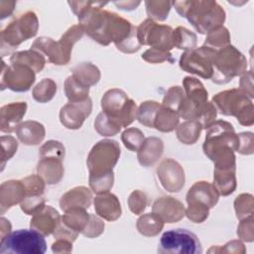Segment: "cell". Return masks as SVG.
I'll list each match as a JSON object with an SVG mask.
<instances>
[{"label": "cell", "instance_id": "1", "mask_svg": "<svg viewBox=\"0 0 254 254\" xmlns=\"http://www.w3.org/2000/svg\"><path fill=\"white\" fill-rule=\"evenodd\" d=\"M106 3L90 2L77 16L79 25L95 42L107 46L114 43L116 48L126 54L140 50L137 40V28L119 15L101 10Z\"/></svg>", "mask_w": 254, "mask_h": 254}, {"label": "cell", "instance_id": "2", "mask_svg": "<svg viewBox=\"0 0 254 254\" xmlns=\"http://www.w3.org/2000/svg\"><path fill=\"white\" fill-rule=\"evenodd\" d=\"M120 157L119 144L114 140L104 139L97 142L90 150L86 165L89 171V187L97 194L109 191L113 187V168Z\"/></svg>", "mask_w": 254, "mask_h": 254}, {"label": "cell", "instance_id": "3", "mask_svg": "<svg viewBox=\"0 0 254 254\" xmlns=\"http://www.w3.org/2000/svg\"><path fill=\"white\" fill-rule=\"evenodd\" d=\"M211 103L220 114L236 117L243 126H251L254 123L252 100L239 88L224 90L215 94Z\"/></svg>", "mask_w": 254, "mask_h": 254}, {"label": "cell", "instance_id": "4", "mask_svg": "<svg viewBox=\"0 0 254 254\" xmlns=\"http://www.w3.org/2000/svg\"><path fill=\"white\" fill-rule=\"evenodd\" d=\"M188 6L177 11L181 17H186L200 34H207L224 23L225 12L216 2L189 1Z\"/></svg>", "mask_w": 254, "mask_h": 254}, {"label": "cell", "instance_id": "5", "mask_svg": "<svg viewBox=\"0 0 254 254\" xmlns=\"http://www.w3.org/2000/svg\"><path fill=\"white\" fill-rule=\"evenodd\" d=\"M247 69V60L234 46L228 45L215 51L212 61L211 80L217 84H225L233 77L242 75Z\"/></svg>", "mask_w": 254, "mask_h": 254}, {"label": "cell", "instance_id": "6", "mask_svg": "<svg viewBox=\"0 0 254 254\" xmlns=\"http://www.w3.org/2000/svg\"><path fill=\"white\" fill-rule=\"evenodd\" d=\"M101 108L102 112L121 128L127 127L136 118L135 101L119 88H111L104 93L101 98Z\"/></svg>", "mask_w": 254, "mask_h": 254}, {"label": "cell", "instance_id": "7", "mask_svg": "<svg viewBox=\"0 0 254 254\" xmlns=\"http://www.w3.org/2000/svg\"><path fill=\"white\" fill-rule=\"evenodd\" d=\"M46 250L44 236L34 229L9 232L0 241L1 254H44Z\"/></svg>", "mask_w": 254, "mask_h": 254}, {"label": "cell", "instance_id": "8", "mask_svg": "<svg viewBox=\"0 0 254 254\" xmlns=\"http://www.w3.org/2000/svg\"><path fill=\"white\" fill-rule=\"evenodd\" d=\"M185 96L178 109L180 117L187 121H199L200 117L208 107V93L203 84L196 78L186 76L183 80Z\"/></svg>", "mask_w": 254, "mask_h": 254}, {"label": "cell", "instance_id": "9", "mask_svg": "<svg viewBox=\"0 0 254 254\" xmlns=\"http://www.w3.org/2000/svg\"><path fill=\"white\" fill-rule=\"evenodd\" d=\"M40 160L37 165L38 175L48 185H56L63 179L64 170L63 160L64 158V145L56 140L46 142L39 152Z\"/></svg>", "mask_w": 254, "mask_h": 254}, {"label": "cell", "instance_id": "10", "mask_svg": "<svg viewBox=\"0 0 254 254\" xmlns=\"http://www.w3.org/2000/svg\"><path fill=\"white\" fill-rule=\"evenodd\" d=\"M158 253L162 254H200L201 244L197 236L184 228L171 229L161 236Z\"/></svg>", "mask_w": 254, "mask_h": 254}, {"label": "cell", "instance_id": "11", "mask_svg": "<svg viewBox=\"0 0 254 254\" xmlns=\"http://www.w3.org/2000/svg\"><path fill=\"white\" fill-rule=\"evenodd\" d=\"M239 144L238 134L235 133L232 124L227 121H214L208 128L203 143L204 154L211 159L218 151L230 148L237 151Z\"/></svg>", "mask_w": 254, "mask_h": 254}, {"label": "cell", "instance_id": "12", "mask_svg": "<svg viewBox=\"0 0 254 254\" xmlns=\"http://www.w3.org/2000/svg\"><path fill=\"white\" fill-rule=\"evenodd\" d=\"M39 22L34 12H27L12 21L1 32L2 52L5 48L14 49L22 42L37 35Z\"/></svg>", "mask_w": 254, "mask_h": 254}, {"label": "cell", "instance_id": "13", "mask_svg": "<svg viewBox=\"0 0 254 254\" xmlns=\"http://www.w3.org/2000/svg\"><path fill=\"white\" fill-rule=\"evenodd\" d=\"M173 29L159 25L152 19H146L137 27V40L141 46H150L170 52L174 48Z\"/></svg>", "mask_w": 254, "mask_h": 254}, {"label": "cell", "instance_id": "14", "mask_svg": "<svg viewBox=\"0 0 254 254\" xmlns=\"http://www.w3.org/2000/svg\"><path fill=\"white\" fill-rule=\"evenodd\" d=\"M215 50L202 46L190 51H186L180 59V67L202 78H211L212 61Z\"/></svg>", "mask_w": 254, "mask_h": 254}, {"label": "cell", "instance_id": "15", "mask_svg": "<svg viewBox=\"0 0 254 254\" xmlns=\"http://www.w3.org/2000/svg\"><path fill=\"white\" fill-rule=\"evenodd\" d=\"M35 71L22 64H10L7 66L2 62L1 89L9 88L13 91L23 92L31 88L35 82Z\"/></svg>", "mask_w": 254, "mask_h": 254}, {"label": "cell", "instance_id": "16", "mask_svg": "<svg viewBox=\"0 0 254 254\" xmlns=\"http://www.w3.org/2000/svg\"><path fill=\"white\" fill-rule=\"evenodd\" d=\"M157 175L163 188L170 192H179L185 186V172L173 159H165L157 169Z\"/></svg>", "mask_w": 254, "mask_h": 254}, {"label": "cell", "instance_id": "17", "mask_svg": "<svg viewBox=\"0 0 254 254\" xmlns=\"http://www.w3.org/2000/svg\"><path fill=\"white\" fill-rule=\"evenodd\" d=\"M92 101L88 97L82 101L68 102L61 108L60 121L67 129L75 130L81 127L86 117L91 114Z\"/></svg>", "mask_w": 254, "mask_h": 254}, {"label": "cell", "instance_id": "18", "mask_svg": "<svg viewBox=\"0 0 254 254\" xmlns=\"http://www.w3.org/2000/svg\"><path fill=\"white\" fill-rule=\"evenodd\" d=\"M152 212L156 213L167 223L178 222L186 215L184 204L172 196H162L157 198L153 203Z\"/></svg>", "mask_w": 254, "mask_h": 254}, {"label": "cell", "instance_id": "19", "mask_svg": "<svg viewBox=\"0 0 254 254\" xmlns=\"http://www.w3.org/2000/svg\"><path fill=\"white\" fill-rule=\"evenodd\" d=\"M82 26L74 25L70 27L56 43V60L55 64H67L70 61V55L73 45L79 41L84 35Z\"/></svg>", "mask_w": 254, "mask_h": 254}, {"label": "cell", "instance_id": "20", "mask_svg": "<svg viewBox=\"0 0 254 254\" xmlns=\"http://www.w3.org/2000/svg\"><path fill=\"white\" fill-rule=\"evenodd\" d=\"M219 193L215 187L204 181L194 183L187 193L188 204H199L209 208L217 203Z\"/></svg>", "mask_w": 254, "mask_h": 254}, {"label": "cell", "instance_id": "21", "mask_svg": "<svg viewBox=\"0 0 254 254\" xmlns=\"http://www.w3.org/2000/svg\"><path fill=\"white\" fill-rule=\"evenodd\" d=\"M60 221L61 217L58 210L50 205H46L42 210L33 215L30 227L43 236H49L54 233Z\"/></svg>", "mask_w": 254, "mask_h": 254}, {"label": "cell", "instance_id": "22", "mask_svg": "<svg viewBox=\"0 0 254 254\" xmlns=\"http://www.w3.org/2000/svg\"><path fill=\"white\" fill-rule=\"evenodd\" d=\"M96 214L107 220L114 221L121 216V205L117 196L109 191L99 193L93 199Z\"/></svg>", "mask_w": 254, "mask_h": 254}, {"label": "cell", "instance_id": "23", "mask_svg": "<svg viewBox=\"0 0 254 254\" xmlns=\"http://www.w3.org/2000/svg\"><path fill=\"white\" fill-rule=\"evenodd\" d=\"M27 103L12 102L1 107L0 130L4 133H11L16 130L22 118L26 114Z\"/></svg>", "mask_w": 254, "mask_h": 254}, {"label": "cell", "instance_id": "24", "mask_svg": "<svg viewBox=\"0 0 254 254\" xmlns=\"http://www.w3.org/2000/svg\"><path fill=\"white\" fill-rule=\"evenodd\" d=\"M26 195L25 186L22 181H7L1 185L0 188V207L1 214L13 205L21 202Z\"/></svg>", "mask_w": 254, "mask_h": 254}, {"label": "cell", "instance_id": "25", "mask_svg": "<svg viewBox=\"0 0 254 254\" xmlns=\"http://www.w3.org/2000/svg\"><path fill=\"white\" fill-rule=\"evenodd\" d=\"M91 191L85 187H76L62 195L60 206L65 211L70 208H88L91 204Z\"/></svg>", "mask_w": 254, "mask_h": 254}, {"label": "cell", "instance_id": "26", "mask_svg": "<svg viewBox=\"0 0 254 254\" xmlns=\"http://www.w3.org/2000/svg\"><path fill=\"white\" fill-rule=\"evenodd\" d=\"M164 151V144L160 138L149 137L144 140L137 151V159L141 166L151 167L161 158Z\"/></svg>", "mask_w": 254, "mask_h": 254}, {"label": "cell", "instance_id": "27", "mask_svg": "<svg viewBox=\"0 0 254 254\" xmlns=\"http://www.w3.org/2000/svg\"><path fill=\"white\" fill-rule=\"evenodd\" d=\"M18 139L25 145L35 146L45 138V127L37 121H25L18 125L15 130Z\"/></svg>", "mask_w": 254, "mask_h": 254}, {"label": "cell", "instance_id": "28", "mask_svg": "<svg viewBox=\"0 0 254 254\" xmlns=\"http://www.w3.org/2000/svg\"><path fill=\"white\" fill-rule=\"evenodd\" d=\"M10 63L12 64H22L28 66L36 73L40 72L44 68L46 59L44 55L31 49L28 51L14 53L10 58Z\"/></svg>", "mask_w": 254, "mask_h": 254}, {"label": "cell", "instance_id": "29", "mask_svg": "<svg viewBox=\"0 0 254 254\" xmlns=\"http://www.w3.org/2000/svg\"><path fill=\"white\" fill-rule=\"evenodd\" d=\"M236 169H214L213 186L217 190L219 195H229L236 189Z\"/></svg>", "mask_w": 254, "mask_h": 254}, {"label": "cell", "instance_id": "30", "mask_svg": "<svg viewBox=\"0 0 254 254\" xmlns=\"http://www.w3.org/2000/svg\"><path fill=\"white\" fill-rule=\"evenodd\" d=\"M71 71L73 78L87 87L95 85L100 79V70L91 63H80L75 65Z\"/></svg>", "mask_w": 254, "mask_h": 254}, {"label": "cell", "instance_id": "31", "mask_svg": "<svg viewBox=\"0 0 254 254\" xmlns=\"http://www.w3.org/2000/svg\"><path fill=\"white\" fill-rule=\"evenodd\" d=\"M179 118L178 111L161 104L154 121V128L161 132H171L178 127Z\"/></svg>", "mask_w": 254, "mask_h": 254}, {"label": "cell", "instance_id": "32", "mask_svg": "<svg viewBox=\"0 0 254 254\" xmlns=\"http://www.w3.org/2000/svg\"><path fill=\"white\" fill-rule=\"evenodd\" d=\"M164 223L165 222L156 213L152 212L141 215L137 220L136 227L140 234L147 237H153L162 231Z\"/></svg>", "mask_w": 254, "mask_h": 254}, {"label": "cell", "instance_id": "33", "mask_svg": "<svg viewBox=\"0 0 254 254\" xmlns=\"http://www.w3.org/2000/svg\"><path fill=\"white\" fill-rule=\"evenodd\" d=\"M89 216L90 213H87L84 208H70L64 211L61 221L72 230L81 233L88 223Z\"/></svg>", "mask_w": 254, "mask_h": 254}, {"label": "cell", "instance_id": "34", "mask_svg": "<svg viewBox=\"0 0 254 254\" xmlns=\"http://www.w3.org/2000/svg\"><path fill=\"white\" fill-rule=\"evenodd\" d=\"M176 129L177 137L183 144L192 145L198 140L202 126L198 121L190 120L180 124Z\"/></svg>", "mask_w": 254, "mask_h": 254}, {"label": "cell", "instance_id": "35", "mask_svg": "<svg viewBox=\"0 0 254 254\" xmlns=\"http://www.w3.org/2000/svg\"><path fill=\"white\" fill-rule=\"evenodd\" d=\"M161 104L157 101L148 100L140 104L137 109L136 119L144 126L154 128V121Z\"/></svg>", "mask_w": 254, "mask_h": 254}, {"label": "cell", "instance_id": "36", "mask_svg": "<svg viewBox=\"0 0 254 254\" xmlns=\"http://www.w3.org/2000/svg\"><path fill=\"white\" fill-rule=\"evenodd\" d=\"M173 44L174 48L190 51L196 48V36L194 33L184 27H178L173 31Z\"/></svg>", "mask_w": 254, "mask_h": 254}, {"label": "cell", "instance_id": "37", "mask_svg": "<svg viewBox=\"0 0 254 254\" xmlns=\"http://www.w3.org/2000/svg\"><path fill=\"white\" fill-rule=\"evenodd\" d=\"M64 93L68 102L82 101L88 98L89 87L80 84L70 75L64 81Z\"/></svg>", "mask_w": 254, "mask_h": 254}, {"label": "cell", "instance_id": "38", "mask_svg": "<svg viewBox=\"0 0 254 254\" xmlns=\"http://www.w3.org/2000/svg\"><path fill=\"white\" fill-rule=\"evenodd\" d=\"M57 89V83L53 79L44 78L33 88L32 95L36 101L46 103L53 99Z\"/></svg>", "mask_w": 254, "mask_h": 254}, {"label": "cell", "instance_id": "39", "mask_svg": "<svg viewBox=\"0 0 254 254\" xmlns=\"http://www.w3.org/2000/svg\"><path fill=\"white\" fill-rule=\"evenodd\" d=\"M228 45H230V34L228 30L223 26L218 27L207 33L206 39L203 44V46L211 48L215 51L222 49Z\"/></svg>", "mask_w": 254, "mask_h": 254}, {"label": "cell", "instance_id": "40", "mask_svg": "<svg viewBox=\"0 0 254 254\" xmlns=\"http://www.w3.org/2000/svg\"><path fill=\"white\" fill-rule=\"evenodd\" d=\"M253 195L250 193H241L234 200V209L239 220L253 216Z\"/></svg>", "mask_w": 254, "mask_h": 254}, {"label": "cell", "instance_id": "41", "mask_svg": "<svg viewBox=\"0 0 254 254\" xmlns=\"http://www.w3.org/2000/svg\"><path fill=\"white\" fill-rule=\"evenodd\" d=\"M94 129L99 135L110 137L119 133L121 127L115 124L111 119L107 117V115L104 112L101 111L94 121Z\"/></svg>", "mask_w": 254, "mask_h": 254}, {"label": "cell", "instance_id": "42", "mask_svg": "<svg viewBox=\"0 0 254 254\" xmlns=\"http://www.w3.org/2000/svg\"><path fill=\"white\" fill-rule=\"evenodd\" d=\"M121 140L127 149L135 152L139 150L145 138H144V133L140 129L128 128L122 133Z\"/></svg>", "mask_w": 254, "mask_h": 254}, {"label": "cell", "instance_id": "43", "mask_svg": "<svg viewBox=\"0 0 254 254\" xmlns=\"http://www.w3.org/2000/svg\"><path fill=\"white\" fill-rule=\"evenodd\" d=\"M184 96H185V91L182 87H180L178 85L172 86L166 92L162 105L178 111Z\"/></svg>", "mask_w": 254, "mask_h": 254}, {"label": "cell", "instance_id": "44", "mask_svg": "<svg viewBox=\"0 0 254 254\" xmlns=\"http://www.w3.org/2000/svg\"><path fill=\"white\" fill-rule=\"evenodd\" d=\"M128 206L133 213L140 215L146 209L147 206L146 194L139 190L132 191L128 198Z\"/></svg>", "mask_w": 254, "mask_h": 254}, {"label": "cell", "instance_id": "45", "mask_svg": "<svg viewBox=\"0 0 254 254\" xmlns=\"http://www.w3.org/2000/svg\"><path fill=\"white\" fill-rule=\"evenodd\" d=\"M142 59L148 63L151 64H160L163 62H174V59L172 58V54L170 52L156 49V48H150L148 49L143 55Z\"/></svg>", "mask_w": 254, "mask_h": 254}, {"label": "cell", "instance_id": "46", "mask_svg": "<svg viewBox=\"0 0 254 254\" xmlns=\"http://www.w3.org/2000/svg\"><path fill=\"white\" fill-rule=\"evenodd\" d=\"M209 209V207L204 205L188 204V208L186 209V215L190 221L194 223H201L208 217Z\"/></svg>", "mask_w": 254, "mask_h": 254}, {"label": "cell", "instance_id": "47", "mask_svg": "<svg viewBox=\"0 0 254 254\" xmlns=\"http://www.w3.org/2000/svg\"><path fill=\"white\" fill-rule=\"evenodd\" d=\"M104 222L94 214H90L86 227L81 232L87 238H94L101 235L104 231Z\"/></svg>", "mask_w": 254, "mask_h": 254}, {"label": "cell", "instance_id": "48", "mask_svg": "<svg viewBox=\"0 0 254 254\" xmlns=\"http://www.w3.org/2000/svg\"><path fill=\"white\" fill-rule=\"evenodd\" d=\"M1 145H2V168H4L5 162L10 160L17 151L18 142L12 136H2L1 137Z\"/></svg>", "mask_w": 254, "mask_h": 254}, {"label": "cell", "instance_id": "49", "mask_svg": "<svg viewBox=\"0 0 254 254\" xmlns=\"http://www.w3.org/2000/svg\"><path fill=\"white\" fill-rule=\"evenodd\" d=\"M208 253H245L246 248L240 240H232L223 246H212L207 250Z\"/></svg>", "mask_w": 254, "mask_h": 254}, {"label": "cell", "instance_id": "50", "mask_svg": "<svg viewBox=\"0 0 254 254\" xmlns=\"http://www.w3.org/2000/svg\"><path fill=\"white\" fill-rule=\"evenodd\" d=\"M237 235L241 240L245 242L253 241V216H249L240 220V223L237 227Z\"/></svg>", "mask_w": 254, "mask_h": 254}, {"label": "cell", "instance_id": "51", "mask_svg": "<svg viewBox=\"0 0 254 254\" xmlns=\"http://www.w3.org/2000/svg\"><path fill=\"white\" fill-rule=\"evenodd\" d=\"M146 6H147V14L148 16L154 21V20H157V21H164L167 19L168 17V14L170 12V9H171V3L170 2H166L165 5L161 8H157L154 6L153 2H150V1H147L146 2Z\"/></svg>", "mask_w": 254, "mask_h": 254}, {"label": "cell", "instance_id": "52", "mask_svg": "<svg viewBox=\"0 0 254 254\" xmlns=\"http://www.w3.org/2000/svg\"><path fill=\"white\" fill-rule=\"evenodd\" d=\"M239 144L237 152L242 155L253 154V133L252 132H242L238 134Z\"/></svg>", "mask_w": 254, "mask_h": 254}, {"label": "cell", "instance_id": "53", "mask_svg": "<svg viewBox=\"0 0 254 254\" xmlns=\"http://www.w3.org/2000/svg\"><path fill=\"white\" fill-rule=\"evenodd\" d=\"M78 234H79L78 232L67 227L62 221H60L59 225L57 226L56 230L53 233V235L56 239H64V240H68L72 243H73V241H75Z\"/></svg>", "mask_w": 254, "mask_h": 254}, {"label": "cell", "instance_id": "54", "mask_svg": "<svg viewBox=\"0 0 254 254\" xmlns=\"http://www.w3.org/2000/svg\"><path fill=\"white\" fill-rule=\"evenodd\" d=\"M240 90H242L249 98H253V84H252V71H245L240 79Z\"/></svg>", "mask_w": 254, "mask_h": 254}, {"label": "cell", "instance_id": "55", "mask_svg": "<svg viewBox=\"0 0 254 254\" xmlns=\"http://www.w3.org/2000/svg\"><path fill=\"white\" fill-rule=\"evenodd\" d=\"M52 251L58 254L70 253L72 251V242L64 239H56L52 245Z\"/></svg>", "mask_w": 254, "mask_h": 254}, {"label": "cell", "instance_id": "56", "mask_svg": "<svg viewBox=\"0 0 254 254\" xmlns=\"http://www.w3.org/2000/svg\"><path fill=\"white\" fill-rule=\"evenodd\" d=\"M1 238H3L5 235H7L9 232H11V223L9 220H7L4 217H1Z\"/></svg>", "mask_w": 254, "mask_h": 254}]
</instances>
